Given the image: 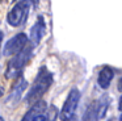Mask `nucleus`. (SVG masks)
Masks as SVG:
<instances>
[{
  "label": "nucleus",
  "mask_w": 122,
  "mask_h": 121,
  "mask_svg": "<svg viewBox=\"0 0 122 121\" xmlns=\"http://www.w3.org/2000/svg\"><path fill=\"white\" fill-rule=\"evenodd\" d=\"M53 84V75L46 67H41L37 74V78L34 79L32 88L29 89L26 95V103L28 104H34L38 100L42 99V96L47 92L50 86Z\"/></svg>",
  "instance_id": "f257e3e1"
},
{
  "label": "nucleus",
  "mask_w": 122,
  "mask_h": 121,
  "mask_svg": "<svg viewBox=\"0 0 122 121\" xmlns=\"http://www.w3.org/2000/svg\"><path fill=\"white\" fill-rule=\"evenodd\" d=\"M33 47L34 46L32 44H28L22 50H20L17 54L13 55V58L8 62V67H7V71H5V76L8 79H12V78H16V76L21 75L22 68L25 67V65H26L28 60L32 57Z\"/></svg>",
  "instance_id": "f03ea898"
},
{
  "label": "nucleus",
  "mask_w": 122,
  "mask_h": 121,
  "mask_svg": "<svg viewBox=\"0 0 122 121\" xmlns=\"http://www.w3.org/2000/svg\"><path fill=\"white\" fill-rule=\"evenodd\" d=\"M30 4H32V3H30L29 0H20V1H17L16 4L11 8L8 15H7V22L11 26H13V28L21 26L28 17Z\"/></svg>",
  "instance_id": "7ed1b4c3"
},
{
  "label": "nucleus",
  "mask_w": 122,
  "mask_h": 121,
  "mask_svg": "<svg viewBox=\"0 0 122 121\" xmlns=\"http://www.w3.org/2000/svg\"><path fill=\"white\" fill-rule=\"evenodd\" d=\"M79 100H80V91L77 88H72L68 92V96H67L63 107H62L61 113H59V118L62 121H70L75 116V110L79 105Z\"/></svg>",
  "instance_id": "20e7f679"
},
{
  "label": "nucleus",
  "mask_w": 122,
  "mask_h": 121,
  "mask_svg": "<svg viewBox=\"0 0 122 121\" xmlns=\"http://www.w3.org/2000/svg\"><path fill=\"white\" fill-rule=\"evenodd\" d=\"M26 45H28V36L25 33H17L4 44L3 54L4 55H15L20 50L24 49Z\"/></svg>",
  "instance_id": "39448f33"
},
{
  "label": "nucleus",
  "mask_w": 122,
  "mask_h": 121,
  "mask_svg": "<svg viewBox=\"0 0 122 121\" xmlns=\"http://www.w3.org/2000/svg\"><path fill=\"white\" fill-rule=\"evenodd\" d=\"M26 86H28V82L25 80L22 76H19L16 83L12 87L11 92H9L8 97H7V103H11L12 105H16L17 103H19V100L21 99L24 91L26 89Z\"/></svg>",
  "instance_id": "423d86ee"
},
{
  "label": "nucleus",
  "mask_w": 122,
  "mask_h": 121,
  "mask_svg": "<svg viewBox=\"0 0 122 121\" xmlns=\"http://www.w3.org/2000/svg\"><path fill=\"white\" fill-rule=\"evenodd\" d=\"M45 33H46V24H45L43 17L40 16V17H38V21L32 26V29H30V36H29L30 44H32L33 46H38L40 42L42 41Z\"/></svg>",
  "instance_id": "0eeeda50"
},
{
  "label": "nucleus",
  "mask_w": 122,
  "mask_h": 121,
  "mask_svg": "<svg viewBox=\"0 0 122 121\" xmlns=\"http://www.w3.org/2000/svg\"><path fill=\"white\" fill-rule=\"evenodd\" d=\"M113 78H114L113 68L109 67V66H104V67L100 70V72H98L97 83H98V86H100L102 89H106V88H109V86H110Z\"/></svg>",
  "instance_id": "6e6552de"
},
{
  "label": "nucleus",
  "mask_w": 122,
  "mask_h": 121,
  "mask_svg": "<svg viewBox=\"0 0 122 121\" xmlns=\"http://www.w3.org/2000/svg\"><path fill=\"white\" fill-rule=\"evenodd\" d=\"M46 108H47V104H46L45 100H42V99L38 100V101L34 103V104L30 107V109L24 115V117L21 118V121H33V118L37 115H41V113L45 112Z\"/></svg>",
  "instance_id": "1a4fd4ad"
},
{
  "label": "nucleus",
  "mask_w": 122,
  "mask_h": 121,
  "mask_svg": "<svg viewBox=\"0 0 122 121\" xmlns=\"http://www.w3.org/2000/svg\"><path fill=\"white\" fill-rule=\"evenodd\" d=\"M108 107H109V99L108 96H104L101 100H98V109H97V117L98 120L105 117L106 115V110H108Z\"/></svg>",
  "instance_id": "9d476101"
},
{
  "label": "nucleus",
  "mask_w": 122,
  "mask_h": 121,
  "mask_svg": "<svg viewBox=\"0 0 122 121\" xmlns=\"http://www.w3.org/2000/svg\"><path fill=\"white\" fill-rule=\"evenodd\" d=\"M33 121H50L47 117V115H43V113H41V115H37L34 118H33Z\"/></svg>",
  "instance_id": "9b49d317"
},
{
  "label": "nucleus",
  "mask_w": 122,
  "mask_h": 121,
  "mask_svg": "<svg viewBox=\"0 0 122 121\" xmlns=\"http://www.w3.org/2000/svg\"><path fill=\"white\" fill-rule=\"evenodd\" d=\"M29 1L33 4V7H38V3H40V0H29Z\"/></svg>",
  "instance_id": "f8f14e48"
},
{
  "label": "nucleus",
  "mask_w": 122,
  "mask_h": 121,
  "mask_svg": "<svg viewBox=\"0 0 122 121\" xmlns=\"http://www.w3.org/2000/svg\"><path fill=\"white\" fill-rule=\"evenodd\" d=\"M118 110L122 112V96L119 97V101H118Z\"/></svg>",
  "instance_id": "ddd939ff"
},
{
  "label": "nucleus",
  "mask_w": 122,
  "mask_h": 121,
  "mask_svg": "<svg viewBox=\"0 0 122 121\" xmlns=\"http://www.w3.org/2000/svg\"><path fill=\"white\" fill-rule=\"evenodd\" d=\"M118 91H119V92H122V78L118 80Z\"/></svg>",
  "instance_id": "4468645a"
},
{
  "label": "nucleus",
  "mask_w": 122,
  "mask_h": 121,
  "mask_svg": "<svg viewBox=\"0 0 122 121\" xmlns=\"http://www.w3.org/2000/svg\"><path fill=\"white\" fill-rule=\"evenodd\" d=\"M1 38H3V33L0 32V47H1Z\"/></svg>",
  "instance_id": "2eb2a0df"
},
{
  "label": "nucleus",
  "mask_w": 122,
  "mask_h": 121,
  "mask_svg": "<svg viewBox=\"0 0 122 121\" xmlns=\"http://www.w3.org/2000/svg\"><path fill=\"white\" fill-rule=\"evenodd\" d=\"M0 96H3V88L0 87Z\"/></svg>",
  "instance_id": "dca6fc26"
},
{
  "label": "nucleus",
  "mask_w": 122,
  "mask_h": 121,
  "mask_svg": "<svg viewBox=\"0 0 122 121\" xmlns=\"http://www.w3.org/2000/svg\"><path fill=\"white\" fill-rule=\"evenodd\" d=\"M70 121H76V120H75V116H74V117H72V118H71V120H70Z\"/></svg>",
  "instance_id": "f3484780"
},
{
  "label": "nucleus",
  "mask_w": 122,
  "mask_h": 121,
  "mask_svg": "<svg viewBox=\"0 0 122 121\" xmlns=\"http://www.w3.org/2000/svg\"><path fill=\"white\" fill-rule=\"evenodd\" d=\"M119 121H122V113H121V116H119Z\"/></svg>",
  "instance_id": "a211bd4d"
},
{
  "label": "nucleus",
  "mask_w": 122,
  "mask_h": 121,
  "mask_svg": "<svg viewBox=\"0 0 122 121\" xmlns=\"http://www.w3.org/2000/svg\"><path fill=\"white\" fill-rule=\"evenodd\" d=\"M0 121H4V120H3V118H1V117H0Z\"/></svg>",
  "instance_id": "6ab92c4d"
}]
</instances>
